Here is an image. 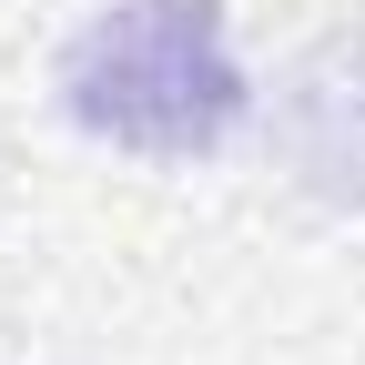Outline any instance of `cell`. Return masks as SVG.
Instances as JSON below:
<instances>
[{
    "label": "cell",
    "mask_w": 365,
    "mask_h": 365,
    "mask_svg": "<svg viewBox=\"0 0 365 365\" xmlns=\"http://www.w3.org/2000/svg\"><path fill=\"white\" fill-rule=\"evenodd\" d=\"M244 61L223 41V0H112L61 51V112L91 143L193 163L244 132Z\"/></svg>",
    "instance_id": "1"
}]
</instances>
